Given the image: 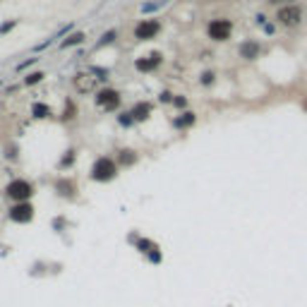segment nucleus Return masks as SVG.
I'll use <instances>...</instances> for the list:
<instances>
[{"instance_id":"nucleus-26","label":"nucleus","mask_w":307,"mask_h":307,"mask_svg":"<svg viewBox=\"0 0 307 307\" xmlns=\"http://www.w3.org/2000/svg\"><path fill=\"white\" fill-rule=\"evenodd\" d=\"M58 190H68V195H70V197H72V185H65V182H60V185H58Z\"/></svg>"},{"instance_id":"nucleus-7","label":"nucleus","mask_w":307,"mask_h":307,"mask_svg":"<svg viewBox=\"0 0 307 307\" xmlns=\"http://www.w3.org/2000/svg\"><path fill=\"white\" fill-rule=\"evenodd\" d=\"M96 103L106 110H115L120 106V94L115 89H101L96 94Z\"/></svg>"},{"instance_id":"nucleus-12","label":"nucleus","mask_w":307,"mask_h":307,"mask_svg":"<svg viewBox=\"0 0 307 307\" xmlns=\"http://www.w3.org/2000/svg\"><path fill=\"white\" fill-rule=\"evenodd\" d=\"M82 41H84V34H82V32H74V34H70L60 46H63V48H70V46H79Z\"/></svg>"},{"instance_id":"nucleus-17","label":"nucleus","mask_w":307,"mask_h":307,"mask_svg":"<svg viewBox=\"0 0 307 307\" xmlns=\"http://www.w3.org/2000/svg\"><path fill=\"white\" fill-rule=\"evenodd\" d=\"M113 41H115V32L110 29V32H106V34L101 36V41H99V48H101V46H108V43H113Z\"/></svg>"},{"instance_id":"nucleus-2","label":"nucleus","mask_w":307,"mask_h":307,"mask_svg":"<svg viewBox=\"0 0 307 307\" xmlns=\"http://www.w3.org/2000/svg\"><path fill=\"white\" fill-rule=\"evenodd\" d=\"M206 34L214 41H228L233 34V22L231 19H211L206 27Z\"/></svg>"},{"instance_id":"nucleus-22","label":"nucleus","mask_w":307,"mask_h":307,"mask_svg":"<svg viewBox=\"0 0 307 307\" xmlns=\"http://www.w3.org/2000/svg\"><path fill=\"white\" fill-rule=\"evenodd\" d=\"M12 27H15V22H5V24H0V36H2V34H7Z\"/></svg>"},{"instance_id":"nucleus-16","label":"nucleus","mask_w":307,"mask_h":307,"mask_svg":"<svg viewBox=\"0 0 307 307\" xmlns=\"http://www.w3.org/2000/svg\"><path fill=\"white\" fill-rule=\"evenodd\" d=\"M192 123H195V113H185V118H178V120H175L178 127H187V125H192Z\"/></svg>"},{"instance_id":"nucleus-25","label":"nucleus","mask_w":307,"mask_h":307,"mask_svg":"<svg viewBox=\"0 0 307 307\" xmlns=\"http://www.w3.org/2000/svg\"><path fill=\"white\" fill-rule=\"evenodd\" d=\"M173 103H175V106H178V108H185V106H187V101H185V96H178V99H173Z\"/></svg>"},{"instance_id":"nucleus-4","label":"nucleus","mask_w":307,"mask_h":307,"mask_svg":"<svg viewBox=\"0 0 307 307\" xmlns=\"http://www.w3.org/2000/svg\"><path fill=\"white\" fill-rule=\"evenodd\" d=\"M300 19H303V10L298 5H283L276 12V22L283 24V27H298Z\"/></svg>"},{"instance_id":"nucleus-18","label":"nucleus","mask_w":307,"mask_h":307,"mask_svg":"<svg viewBox=\"0 0 307 307\" xmlns=\"http://www.w3.org/2000/svg\"><path fill=\"white\" fill-rule=\"evenodd\" d=\"M118 123H120V125H125V127H130L132 123H135V118H132V113H123V115L118 118Z\"/></svg>"},{"instance_id":"nucleus-11","label":"nucleus","mask_w":307,"mask_h":307,"mask_svg":"<svg viewBox=\"0 0 307 307\" xmlns=\"http://www.w3.org/2000/svg\"><path fill=\"white\" fill-rule=\"evenodd\" d=\"M130 113H132V118H135V120H146V118H149V113H151V106H149V103H137V106L130 110Z\"/></svg>"},{"instance_id":"nucleus-5","label":"nucleus","mask_w":307,"mask_h":307,"mask_svg":"<svg viewBox=\"0 0 307 307\" xmlns=\"http://www.w3.org/2000/svg\"><path fill=\"white\" fill-rule=\"evenodd\" d=\"M159 32H161V22H159V19H144V22H139V24L135 27V38L149 41V38L156 36Z\"/></svg>"},{"instance_id":"nucleus-19","label":"nucleus","mask_w":307,"mask_h":307,"mask_svg":"<svg viewBox=\"0 0 307 307\" xmlns=\"http://www.w3.org/2000/svg\"><path fill=\"white\" fill-rule=\"evenodd\" d=\"M91 72H94V74H99L96 79H103V82H106V79L110 77V72H108V70H103V68H91Z\"/></svg>"},{"instance_id":"nucleus-20","label":"nucleus","mask_w":307,"mask_h":307,"mask_svg":"<svg viewBox=\"0 0 307 307\" xmlns=\"http://www.w3.org/2000/svg\"><path fill=\"white\" fill-rule=\"evenodd\" d=\"M120 154H123V156H120V161H123V163H132V161H135L132 151H120Z\"/></svg>"},{"instance_id":"nucleus-10","label":"nucleus","mask_w":307,"mask_h":307,"mask_svg":"<svg viewBox=\"0 0 307 307\" xmlns=\"http://www.w3.org/2000/svg\"><path fill=\"white\" fill-rule=\"evenodd\" d=\"M240 58H245V60H254V58H259V43L252 41V38L242 41V43H240Z\"/></svg>"},{"instance_id":"nucleus-14","label":"nucleus","mask_w":307,"mask_h":307,"mask_svg":"<svg viewBox=\"0 0 307 307\" xmlns=\"http://www.w3.org/2000/svg\"><path fill=\"white\" fill-rule=\"evenodd\" d=\"M163 5H166V0H156V2H144V5H142V12H154V10H159V7H163Z\"/></svg>"},{"instance_id":"nucleus-1","label":"nucleus","mask_w":307,"mask_h":307,"mask_svg":"<svg viewBox=\"0 0 307 307\" xmlns=\"http://www.w3.org/2000/svg\"><path fill=\"white\" fill-rule=\"evenodd\" d=\"M115 173H118L115 161H113V159H106V156L96 159V163L91 166V178H94V180H99V182L113 180V178H115Z\"/></svg>"},{"instance_id":"nucleus-23","label":"nucleus","mask_w":307,"mask_h":307,"mask_svg":"<svg viewBox=\"0 0 307 307\" xmlns=\"http://www.w3.org/2000/svg\"><path fill=\"white\" fill-rule=\"evenodd\" d=\"M159 99H161L163 103H171V101H173V94H171V91H161V96H159Z\"/></svg>"},{"instance_id":"nucleus-9","label":"nucleus","mask_w":307,"mask_h":307,"mask_svg":"<svg viewBox=\"0 0 307 307\" xmlns=\"http://www.w3.org/2000/svg\"><path fill=\"white\" fill-rule=\"evenodd\" d=\"M96 87V77H91V72H79L74 77V89L79 94H87Z\"/></svg>"},{"instance_id":"nucleus-6","label":"nucleus","mask_w":307,"mask_h":307,"mask_svg":"<svg viewBox=\"0 0 307 307\" xmlns=\"http://www.w3.org/2000/svg\"><path fill=\"white\" fill-rule=\"evenodd\" d=\"M32 218H34V206L29 202H19L10 209V221L15 223H29Z\"/></svg>"},{"instance_id":"nucleus-15","label":"nucleus","mask_w":307,"mask_h":307,"mask_svg":"<svg viewBox=\"0 0 307 307\" xmlns=\"http://www.w3.org/2000/svg\"><path fill=\"white\" fill-rule=\"evenodd\" d=\"M41 79H43V72H32L29 77H24V84H27V87H34Z\"/></svg>"},{"instance_id":"nucleus-13","label":"nucleus","mask_w":307,"mask_h":307,"mask_svg":"<svg viewBox=\"0 0 307 307\" xmlns=\"http://www.w3.org/2000/svg\"><path fill=\"white\" fill-rule=\"evenodd\" d=\"M32 113H34V118H48V115H51V108L43 106V103H34V106H32Z\"/></svg>"},{"instance_id":"nucleus-8","label":"nucleus","mask_w":307,"mask_h":307,"mask_svg":"<svg viewBox=\"0 0 307 307\" xmlns=\"http://www.w3.org/2000/svg\"><path fill=\"white\" fill-rule=\"evenodd\" d=\"M163 55L161 53H151L149 58H139L137 63H135V68L139 70V72H151V70H156L159 65H161Z\"/></svg>"},{"instance_id":"nucleus-24","label":"nucleus","mask_w":307,"mask_h":307,"mask_svg":"<svg viewBox=\"0 0 307 307\" xmlns=\"http://www.w3.org/2000/svg\"><path fill=\"white\" fill-rule=\"evenodd\" d=\"M36 63V58H29V60H24V63H19L17 70H24V68H29V65H34Z\"/></svg>"},{"instance_id":"nucleus-21","label":"nucleus","mask_w":307,"mask_h":307,"mask_svg":"<svg viewBox=\"0 0 307 307\" xmlns=\"http://www.w3.org/2000/svg\"><path fill=\"white\" fill-rule=\"evenodd\" d=\"M211 82H214V72H204V74H202V84H206V87H209Z\"/></svg>"},{"instance_id":"nucleus-3","label":"nucleus","mask_w":307,"mask_h":307,"mask_svg":"<svg viewBox=\"0 0 307 307\" xmlns=\"http://www.w3.org/2000/svg\"><path fill=\"white\" fill-rule=\"evenodd\" d=\"M5 195L10 199H15V202H27V199L34 195V185L29 180H12L7 185V190H5Z\"/></svg>"}]
</instances>
